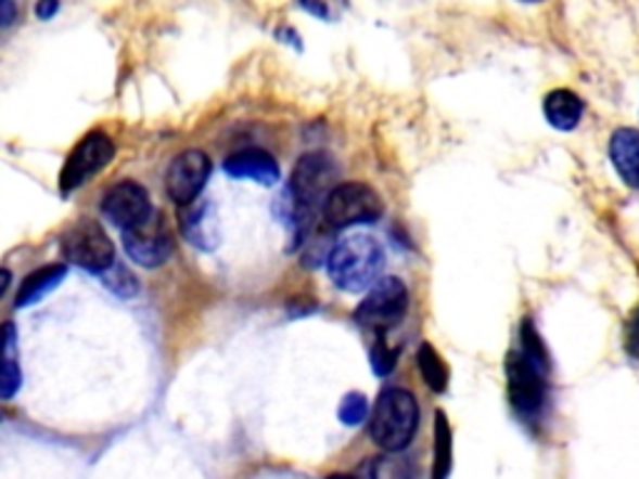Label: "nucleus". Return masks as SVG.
Segmentation results:
<instances>
[{"label": "nucleus", "mask_w": 639, "mask_h": 479, "mask_svg": "<svg viewBox=\"0 0 639 479\" xmlns=\"http://www.w3.org/2000/svg\"><path fill=\"white\" fill-rule=\"evenodd\" d=\"M508 373V394L517 415L535 419L547 400V373L550 362H539L522 350H512L504 362Z\"/></svg>", "instance_id": "obj_4"}, {"label": "nucleus", "mask_w": 639, "mask_h": 479, "mask_svg": "<svg viewBox=\"0 0 639 479\" xmlns=\"http://www.w3.org/2000/svg\"><path fill=\"white\" fill-rule=\"evenodd\" d=\"M585 103L579 101L577 93H572L567 88L552 90L550 95L545 98V118L552 128L558 130H572L577 128V122L583 120Z\"/></svg>", "instance_id": "obj_16"}, {"label": "nucleus", "mask_w": 639, "mask_h": 479, "mask_svg": "<svg viewBox=\"0 0 639 479\" xmlns=\"http://www.w3.org/2000/svg\"><path fill=\"white\" fill-rule=\"evenodd\" d=\"M370 358H372V370H375V375L387 377L397 365L400 350H397V347H389L385 340H380L375 347H372Z\"/></svg>", "instance_id": "obj_23"}, {"label": "nucleus", "mask_w": 639, "mask_h": 479, "mask_svg": "<svg viewBox=\"0 0 639 479\" xmlns=\"http://www.w3.org/2000/svg\"><path fill=\"white\" fill-rule=\"evenodd\" d=\"M385 268V250L372 235H350L328 258L330 280L345 293H362L378 283Z\"/></svg>", "instance_id": "obj_2"}, {"label": "nucleus", "mask_w": 639, "mask_h": 479, "mask_svg": "<svg viewBox=\"0 0 639 479\" xmlns=\"http://www.w3.org/2000/svg\"><path fill=\"white\" fill-rule=\"evenodd\" d=\"M418 367H420L422 377H425L430 390H433V392H445L447 390V383H450V370H447L443 358H439L437 350L430 342L420 345Z\"/></svg>", "instance_id": "obj_18"}, {"label": "nucleus", "mask_w": 639, "mask_h": 479, "mask_svg": "<svg viewBox=\"0 0 639 479\" xmlns=\"http://www.w3.org/2000/svg\"><path fill=\"white\" fill-rule=\"evenodd\" d=\"M625 350H627V354H632L635 360H639V308H635V312L627 320Z\"/></svg>", "instance_id": "obj_24"}, {"label": "nucleus", "mask_w": 639, "mask_h": 479, "mask_svg": "<svg viewBox=\"0 0 639 479\" xmlns=\"http://www.w3.org/2000/svg\"><path fill=\"white\" fill-rule=\"evenodd\" d=\"M101 280L105 283L107 290H113L115 295H120V297H132L138 293L136 277H132L126 268L118 266V262H115L113 268H107L101 275Z\"/></svg>", "instance_id": "obj_20"}, {"label": "nucleus", "mask_w": 639, "mask_h": 479, "mask_svg": "<svg viewBox=\"0 0 639 479\" xmlns=\"http://www.w3.org/2000/svg\"><path fill=\"white\" fill-rule=\"evenodd\" d=\"M180 230L188 243L203 253H213L220 245V215L210 197L180 205Z\"/></svg>", "instance_id": "obj_12"}, {"label": "nucleus", "mask_w": 639, "mask_h": 479, "mask_svg": "<svg viewBox=\"0 0 639 479\" xmlns=\"http://www.w3.org/2000/svg\"><path fill=\"white\" fill-rule=\"evenodd\" d=\"M522 3H539V0H522Z\"/></svg>", "instance_id": "obj_26"}, {"label": "nucleus", "mask_w": 639, "mask_h": 479, "mask_svg": "<svg viewBox=\"0 0 639 479\" xmlns=\"http://www.w3.org/2000/svg\"><path fill=\"white\" fill-rule=\"evenodd\" d=\"M222 170H226L230 178L253 180V183H260L265 187L278 185L280 180L278 160L272 158L268 151H263V147H245V151L232 153L230 158L222 163Z\"/></svg>", "instance_id": "obj_13"}, {"label": "nucleus", "mask_w": 639, "mask_h": 479, "mask_svg": "<svg viewBox=\"0 0 639 479\" xmlns=\"http://www.w3.org/2000/svg\"><path fill=\"white\" fill-rule=\"evenodd\" d=\"M420 425V407L412 392L400 387H387L380 394L370 417V437L385 452H402L412 442Z\"/></svg>", "instance_id": "obj_3"}, {"label": "nucleus", "mask_w": 639, "mask_h": 479, "mask_svg": "<svg viewBox=\"0 0 639 479\" xmlns=\"http://www.w3.org/2000/svg\"><path fill=\"white\" fill-rule=\"evenodd\" d=\"M3 333H5V337H3V379H0V394H3V400H13L15 392H18L21 385H23L13 322H5Z\"/></svg>", "instance_id": "obj_17"}, {"label": "nucleus", "mask_w": 639, "mask_h": 479, "mask_svg": "<svg viewBox=\"0 0 639 479\" xmlns=\"http://www.w3.org/2000/svg\"><path fill=\"white\" fill-rule=\"evenodd\" d=\"M123 247H126L128 258L138 262L140 268H161L176 250V239H172L163 212L153 210L138 225L123 230Z\"/></svg>", "instance_id": "obj_8"}, {"label": "nucleus", "mask_w": 639, "mask_h": 479, "mask_svg": "<svg viewBox=\"0 0 639 479\" xmlns=\"http://www.w3.org/2000/svg\"><path fill=\"white\" fill-rule=\"evenodd\" d=\"M65 275H68V266H65V262H53V266L33 270L30 275L23 280L18 295H15V310L30 308V305L43 300L48 293H53L55 287L63 283Z\"/></svg>", "instance_id": "obj_15"}, {"label": "nucleus", "mask_w": 639, "mask_h": 479, "mask_svg": "<svg viewBox=\"0 0 639 479\" xmlns=\"http://www.w3.org/2000/svg\"><path fill=\"white\" fill-rule=\"evenodd\" d=\"M368 412H370V404H368V400H365V394L350 392V394H345L343 402H340L337 415L345 425L355 427V425H360V423H365V419H368Z\"/></svg>", "instance_id": "obj_21"}, {"label": "nucleus", "mask_w": 639, "mask_h": 479, "mask_svg": "<svg viewBox=\"0 0 639 479\" xmlns=\"http://www.w3.org/2000/svg\"><path fill=\"white\" fill-rule=\"evenodd\" d=\"M610 158L629 187H639V130L619 128L610 140Z\"/></svg>", "instance_id": "obj_14"}, {"label": "nucleus", "mask_w": 639, "mask_h": 479, "mask_svg": "<svg viewBox=\"0 0 639 479\" xmlns=\"http://www.w3.org/2000/svg\"><path fill=\"white\" fill-rule=\"evenodd\" d=\"M61 245L65 260L93 272V275H103L107 268L115 266L113 239L107 237L101 222L90 218H80L78 222H73L61 235Z\"/></svg>", "instance_id": "obj_5"}, {"label": "nucleus", "mask_w": 639, "mask_h": 479, "mask_svg": "<svg viewBox=\"0 0 639 479\" xmlns=\"http://www.w3.org/2000/svg\"><path fill=\"white\" fill-rule=\"evenodd\" d=\"M301 5L307 13H312L315 18L335 23L343 18V13L347 11V0H301Z\"/></svg>", "instance_id": "obj_22"}, {"label": "nucleus", "mask_w": 639, "mask_h": 479, "mask_svg": "<svg viewBox=\"0 0 639 479\" xmlns=\"http://www.w3.org/2000/svg\"><path fill=\"white\" fill-rule=\"evenodd\" d=\"M410 293L400 277H383L372 285L368 297L355 310L358 325L378 333H387L395 325H400L402 318L408 315Z\"/></svg>", "instance_id": "obj_7"}, {"label": "nucleus", "mask_w": 639, "mask_h": 479, "mask_svg": "<svg viewBox=\"0 0 639 479\" xmlns=\"http://www.w3.org/2000/svg\"><path fill=\"white\" fill-rule=\"evenodd\" d=\"M101 212L111 225L128 230L153 212V203L143 185L136 180H123V183L107 190L101 203Z\"/></svg>", "instance_id": "obj_10"}, {"label": "nucleus", "mask_w": 639, "mask_h": 479, "mask_svg": "<svg viewBox=\"0 0 639 479\" xmlns=\"http://www.w3.org/2000/svg\"><path fill=\"white\" fill-rule=\"evenodd\" d=\"M115 158V145L113 140L103 130H93L76 145V151L71 153V158L65 160V168L61 172V185L63 193H73L88 183L90 178L98 176L103 168L111 165Z\"/></svg>", "instance_id": "obj_9"}, {"label": "nucleus", "mask_w": 639, "mask_h": 479, "mask_svg": "<svg viewBox=\"0 0 639 479\" xmlns=\"http://www.w3.org/2000/svg\"><path fill=\"white\" fill-rule=\"evenodd\" d=\"M340 168L328 153H307L297 160L290 180V190L282 197L280 215L287 218V225L305 237L307 228L312 225V215L320 205H325L328 195L340 185Z\"/></svg>", "instance_id": "obj_1"}, {"label": "nucleus", "mask_w": 639, "mask_h": 479, "mask_svg": "<svg viewBox=\"0 0 639 479\" xmlns=\"http://www.w3.org/2000/svg\"><path fill=\"white\" fill-rule=\"evenodd\" d=\"M383 215V200L370 185L343 183L328 195L322 205V218L333 230H345L355 225H370Z\"/></svg>", "instance_id": "obj_6"}, {"label": "nucleus", "mask_w": 639, "mask_h": 479, "mask_svg": "<svg viewBox=\"0 0 639 479\" xmlns=\"http://www.w3.org/2000/svg\"><path fill=\"white\" fill-rule=\"evenodd\" d=\"M213 172V163L203 151H186L170 163L168 176H165V187L168 195L178 205L193 203L201 197L203 187Z\"/></svg>", "instance_id": "obj_11"}, {"label": "nucleus", "mask_w": 639, "mask_h": 479, "mask_svg": "<svg viewBox=\"0 0 639 479\" xmlns=\"http://www.w3.org/2000/svg\"><path fill=\"white\" fill-rule=\"evenodd\" d=\"M452 469V429L443 410L435 412V467L433 477L445 479Z\"/></svg>", "instance_id": "obj_19"}, {"label": "nucleus", "mask_w": 639, "mask_h": 479, "mask_svg": "<svg viewBox=\"0 0 639 479\" xmlns=\"http://www.w3.org/2000/svg\"><path fill=\"white\" fill-rule=\"evenodd\" d=\"M57 8H61V3H57V0H38L36 15H38L40 21H51L53 15L57 13Z\"/></svg>", "instance_id": "obj_25"}]
</instances>
